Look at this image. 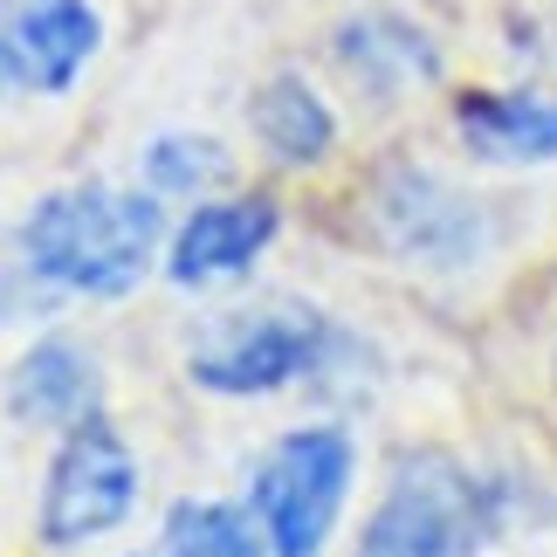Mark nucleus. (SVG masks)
Returning a JSON list of instances; mask_svg holds the SVG:
<instances>
[{
	"instance_id": "obj_16",
	"label": "nucleus",
	"mask_w": 557,
	"mask_h": 557,
	"mask_svg": "<svg viewBox=\"0 0 557 557\" xmlns=\"http://www.w3.org/2000/svg\"><path fill=\"white\" fill-rule=\"evenodd\" d=\"M550 372H557V351H550Z\"/></svg>"
},
{
	"instance_id": "obj_13",
	"label": "nucleus",
	"mask_w": 557,
	"mask_h": 557,
	"mask_svg": "<svg viewBox=\"0 0 557 557\" xmlns=\"http://www.w3.org/2000/svg\"><path fill=\"white\" fill-rule=\"evenodd\" d=\"M269 537L262 523H255L248 503H173V517H165V557H262Z\"/></svg>"
},
{
	"instance_id": "obj_9",
	"label": "nucleus",
	"mask_w": 557,
	"mask_h": 557,
	"mask_svg": "<svg viewBox=\"0 0 557 557\" xmlns=\"http://www.w3.org/2000/svg\"><path fill=\"white\" fill-rule=\"evenodd\" d=\"M455 132L482 165H550L557 159V90H461Z\"/></svg>"
},
{
	"instance_id": "obj_4",
	"label": "nucleus",
	"mask_w": 557,
	"mask_h": 557,
	"mask_svg": "<svg viewBox=\"0 0 557 557\" xmlns=\"http://www.w3.org/2000/svg\"><path fill=\"white\" fill-rule=\"evenodd\" d=\"M496 530V496L455 455H399L393 482L358 530V557H482Z\"/></svg>"
},
{
	"instance_id": "obj_12",
	"label": "nucleus",
	"mask_w": 557,
	"mask_h": 557,
	"mask_svg": "<svg viewBox=\"0 0 557 557\" xmlns=\"http://www.w3.org/2000/svg\"><path fill=\"white\" fill-rule=\"evenodd\" d=\"M248 132L283 173H317V165L337 152V111L304 70H275L262 90L248 97Z\"/></svg>"
},
{
	"instance_id": "obj_7",
	"label": "nucleus",
	"mask_w": 557,
	"mask_h": 557,
	"mask_svg": "<svg viewBox=\"0 0 557 557\" xmlns=\"http://www.w3.org/2000/svg\"><path fill=\"white\" fill-rule=\"evenodd\" d=\"M283 227V207L269 193H242V200H200L165 242V275L180 289H207L227 275H248L262 262V248Z\"/></svg>"
},
{
	"instance_id": "obj_6",
	"label": "nucleus",
	"mask_w": 557,
	"mask_h": 557,
	"mask_svg": "<svg viewBox=\"0 0 557 557\" xmlns=\"http://www.w3.org/2000/svg\"><path fill=\"white\" fill-rule=\"evenodd\" d=\"M138 496H145L138 455H132V441L117 434V420L97 406V413H83L76 426H62V447L49 461V482H41L35 530H41L49 550L97 544V537H111V530L132 523Z\"/></svg>"
},
{
	"instance_id": "obj_3",
	"label": "nucleus",
	"mask_w": 557,
	"mask_h": 557,
	"mask_svg": "<svg viewBox=\"0 0 557 557\" xmlns=\"http://www.w3.org/2000/svg\"><path fill=\"white\" fill-rule=\"evenodd\" d=\"M345 358H358L351 331H337L317 304H275L207 324V337L186 351V379L221 399H262L296 379H324Z\"/></svg>"
},
{
	"instance_id": "obj_14",
	"label": "nucleus",
	"mask_w": 557,
	"mask_h": 557,
	"mask_svg": "<svg viewBox=\"0 0 557 557\" xmlns=\"http://www.w3.org/2000/svg\"><path fill=\"white\" fill-rule=\"evenodd\" d=\"M227 173H234L227 145L207 132H159L145 145V186L159 200H200V193L227 186Z\"/></svg>"
},
{
	"instance_id": "obj_15",
	"label": "nucleus",
	"mask_w": 557,
	"mask_h": 557,
	"mask_svg": "<svg viewBox=\"0 0 557 557\" xmlns=\"http://www.w3.org/2000/svg\"><path fill=\"white\" fill-rule=\"evenodd\" d=\"M14 90H28V70H21V49L8 41V28H0V103H8Z\"/></svg>"
},
{
	"instance_id": "obj_1",
	"label": "nucleus",
	"mask_w": 557,
	"mask_h": 557,
	"mask_svg": "<svg viewBox=\"0 0 557 557\" xmlns=\"http://www.w3.org/2000/svg\"><path fill=\"white\" fill-rule=\"evenodd\" d=\"M165 242V207L152 186H55L21 213L14 248L21 269L55 296H90V304H117L145 283L152 255Z\"/></svg>"
},
{
	"instance_id": "obj_2",
	"label": "nucleus",
	"mask_w": 557,
	"mask_h": 557,
	"mask_svg": "<svg viewBox=\"0 0 557 557\" xmlns=\"http://www.w3.org/2000/svg\"><path fill=\"white\" fill-rule=\"evenodd\" d=\"M366 234L420 275H468L496 255V207L420 159H385L366 186Z\"/></svg>"
},
{
	"instance_id": "obj_11",
	"label": "nucleus",
	"mask_w": 557,
	"mask_h": 557,
	"mask_svg": "<svg viewBox=\"0 0 557 557\" xmlns=\"http://www.w3.org/2000/svg\"><path fill=\"white\" fill-rule=\"evenodd\" d=\"M0 28L21 49L28 90H41V97H62L83 76V62L103 49V21L90 0H14Z\"/></svg>"
},
{
	"instance_id": "obj_8",
	"label": "nucleus",
	"mask_w": 557,
	"mask_h": 557,
	"mask_svg": "<svg viewBox=\"0 0 557 557\" xmlns=\"http://www.w3.org/2000/svg\"><path fill=\"white\" fill-rule=\"evenodd\" d=\"M331 55L337 70H345L366 97H406V90H426V83H441V41L420 28L413 14L399 8H358L331 28Z\"/></svg>"
},
{
	"instance_id": "obj_10",
	"label": "nucleus",
	"mask_w": 557,
	"mask_h": 557,
	"mask_svg": "<svg viewBox=\"0 0 557 557\" xmlns=\"http://www.w3.org/2000/svg\"><path fill=\"white\" fill-rule=\"evenodd\" d=\"M97 399H103V372L76 337H41L8 372V420L14 426H76L83 413H97Z\"/></svg>"
},
{
	"instance_id": "obj_5",
	"label": "nucleus",
	"mask_w": 557,
	"mask_h": 557,
	"mask_svg": "<svg viewBox=\"0 0 557 557\" xmlns=\"http://www.w3.org/2000/svg\"><path fill=\"white\" fill-rule=\"evenodd\" d=\"M351 475H358L351 426L337 420L289 426L248 482V509L269 537V557H324L337 517H345Z\"/></svg>"
}]
</instances>
